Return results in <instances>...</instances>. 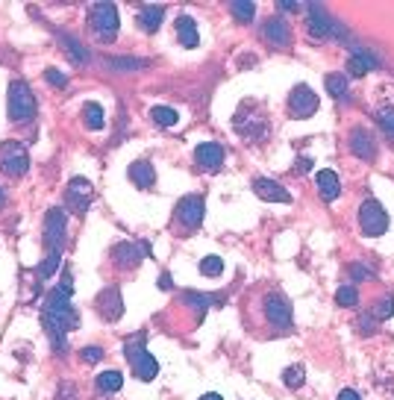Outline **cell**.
I'll return each mask as SVG.
<instances>
[{
	"instance_id": "6da1fadb",
	"label": "cell",
	"mask_w": 394,
	"mask_h": 400,
	"mask_svg": "<svg viewBox=\"0 0 394 400\" xmlns=\"http://www.w3.org/2000/svg\"><path fill=\"white\" fill-rule=\"evenodd\" d=\"M247 324L253 327L256 335H288L294 330V318H291V304L280 289H265L259 297L247 306Z\"/></svg>"
},
{
	"instance_id": "7a4b0ae2",
	"label": "cell",
	"mask_w": 394,
	"mask_h": 400,
	"mask_svg": "<svg viewBox=\"0 0 394 400\" xmlns=\"http://www.w3.org/2000/svg\"><path fill=\"white\" fill-rule=\"evenodd\" d=\"M42 324L50 335V348L62 353L68 348V333L80 327V312L71 306V294L62 289H53L45 297V306H42Z\"/></svg>"
},
{
	"instance_id": "3957f363",
	"label": "cell",
	"mask_w": 394,
	"mask_h": 400,
	"mask_svg": "<svg viewBox=\"0 0 394 400\" xmlns=\"http://www.w3.org/2000/svg\"><path fill=\"white\" fill-rule=\"evenodd\" d=\"M203 215H206V204H203L201 194L180 197V200H176V206H174V215H171L174 235L188 238L191 233H197V230H201V224H203Z\"/></svg>"
},
{
	"instance_id": "277c9868",
	"label": "cell",
	"mask_w": 394,
	"mask_h": 400,
	"mask_svg": "<svg viewBox=\"0 0 394 400\" xmlns=\"http://www.w3.org/2000/svg\"><path fill=\"white\" fill-rule=\"evenodd\" d=\"M86 24L97 45H112L118 38V30H121V18H118L115 4H94L89 9Z\"/></svg>"
},
{
	"instance_id": "5b68a950",
	"label": "cell",
	"mask_w": 394,
	"mask_h": 400,
	"mask_svg": "<svg viewBox=\"0 0 394 400\" xmlns=\"http://www.w3.org/2000/svg\"><path fill=\"white\" fill-rule=\"evenodd\" d=\"M6 115L12 124H27L35 115V94L24 79H12L6 89Z\"/></svg>"
},
{
	"instance_id": "8992f818",
	"label": "cell",
	"mask_w": 394,
	"mask_h": 400,
	"mask_svg": "<svg viewBox=\"0 0 394 400\" xmlns=\"http://www.w3.org/2000/svg\"><path fill=\"white\" fill-rule=\"evenodd\" d=\"M356 224H359L362 235L377 238V235H383V233L388 230V212H385V206L380 204V200L368 197V200H362V206H359Z\"/></svg>"
},
{
	"instance_id": "52a82bcc",
	"label": "cell",
	"mask_w": 394,
	"mask_h": 400,
	"mask_svg": "<svg viewBox=\"0 0 394 400\" xmlns=\"http://www.w3.org/2000/svg\"><path fill=\"white\" fill-rule=\"evenodd\" d=\"M30 171V153L21 142H4L0 145V174L18 179Z\"/></svg>"
},
{
	"instance_id": "ba28073f",
	"label": "cell",
	"mask_w": 394,
	"mask_h": 400,
	"mask_svg": "<svg viewBox=\"0 0 394 400\" xmlns=\"http://www.w3.org/2000/svg\"><path fill=\"white\" fill-rule=\"evenodd\" d=\"M65 235H68V215H65V209L53 206L45 218V250L47 253H62Z\"/></svg>"
},
{
	"instance_id": "9c48e42d",
	"label": "cell",
	"mask_w": 394,
	"mask_h": 400,
	"mask_svg": "<svg viewBox=\"0 0 394 400\" xmlns=\"http://www.w3.org/2000/svg\"><path fill=\"white\" fill-rule=\"evenodd\" d=\"M147 245H135V242H118L112 250H109V259H112V265L118 271H135L142 262H145V256H147Z\"/></svg>"
},
{
	"instance_id": "30bf717a",
	"label": "cell",
	"mask_w": 394,
	"mask_h": 400,
	"mask_svg": "<svg viewBox=\"0 0 394 400\" xmlns=\"http://www.w3.org/2000/svg\"><path fill=\"white\" fill-rule=\"evenodd\" d=\"M315 112H318V94H315L306 83L294 86L291 94H288V115L298 118V121H306V118H312Z\"/></svg>"
},
{
	"instance_id": "8fae6325",
	"label": "cell",
	"mask_w": 394,
	"mask_h": 400,
	"mask_svg": "<svg viewBox=\"0 0 394 400\" xmlns=\"http://www.w3.org/2000/svg\"><path fill=\"white\" fill-rule=\"evenodd\" d=\"M227 162V150L218 145V142H203V145H197L194 150V165L201 168L203 174H218Z\"/></svg>"
},
{
	"instance_id": "7c38bea8",
	"label": "cell",
	"mask_w": 394,
	"mask_h": 400,
	"mask_svg": "<svg viewBox=\"0 0 394 400\" xmlns=\"http://www.w3.org/2000/svg\"><path fill=\"white\" fill-rule=\"evenodd\" d=\"M347 145H350V153L365 159V162H371V159L377 156V142H373V135L365 127H353L347 135Z\"/></svg>"
},
{
	"instance_id": "4fadbf2b",
	"label": "cell",
	"mask_w": 394,
	"mask_h": 400,
	"mask_svg": "<svg viewBox=\"0 0 394 400\" xmlns=\"http://www.w3.org/2000/svg\"><path fill=\"white\" fill-rule=\"evenodd\" d=\"M262 38L268 45L277 48V50H283V48L291 45V27L283 21L280 15H274V18H268V21L262 24Z\"/></svg>"
},
{
	"instance_id": "5bb4252c",
	"label": "cell",
	"mask_w": 394,
	"mask_h": 400,
	"mask_svg": "<svg viewBox=\"0 0 394 400\" xmlns=\"http://www.w3.org/2000/svg\"><path fill=\"white\" fill-rule=\"evenodd\" d=\"M97 312H101L106 321H118V318L124 315V300H121V291H118L115 286L103 289L101 294H97Z\"/></svg>"
},
{
	"instance_id": "9a60e30c",
	"label": "cell",
	"mask_w": 394,
	"mask_h": 400,
	"mask_svg": "<svg viewBox=\"0 0 394 400\" xmlns=\"http://www.w3.org/2000/svg\"><path fill=\"white\" fill-rule=\"evenodd\" d=\"M253 191H256V197L268 200V204H291V194L277 183V179L256 177V179H253Z\"/></svg>"
},
{
	"instance_id": "2e32d148",
	"label": "cell",
	"mask_w": 394,
	"mask_h": 400,
	"mask_svg": "<svg viewBox=\"0 0 394 400\" xmlns=\"http://www.w3.org/2000/svg\"><path fill=\"white\" fill-rule=\"evenodd\" d=\"M68 204L74 206V209H86L89 204H91V197H94V191H91V183H89V179L86 177H74L71 179V183H68Z\"/></svg>"
},
{
	"instance_id": "e0dca14e",
	"label": "cell",
	"mask_w": 394,
	"mask_h": 400,
	"mask_svg": "<svg viewBox=\"0 0 394 400\" xmlns=\"http://www.w3.org/2000/svg\"><path fill=\"white\" fill-rule=\"evenodd\" d=\"M235 133L250 138V142H256V138H262L268 133V121H265V118H247L239 109V115H235Z\"/></svg>"
},
{
	"instance_id": "ac0fdd59",
	"label": "cell",
	"mask_w": 394,
	"mask_h": 400,
	"mask_svg": "<svg viewBox=\"0 0 394 400\" xmlns=\"http://www.w3.org/2000/svg\"><path fill=\"white\" fill-rule=\"evenodd\" d=\"M315 186H318V194H321L324 204H332V200L339 197V191H342V179H339L336 171H318Z\"/></svg>"
},
{
	"instance_id": "d6986e66",
	"label": "cell",
	"mask_w": 394,
	"mask_h": 400,
	"mask_svg": "<svg viewBox=\"0 0 394 400\" xmlns=\"http://www.w3.org/2000/svg\"><path fill=\"white\" fill-rule=\"evenodd\" d=\"M176 38H180V45H183L186 50H194L197 45H201V33H197V24L191 21L188 15L176 18Z\"/></svg>"
},
{
	"instance_id": "ffe728a7",
	"label": "cell",
	"mask_w": 394,
	"mask_h": 400,
	"mask_svg": "<svg viewBox=\"0 0 394 400\" xmlns=\"http://www.w3.org/2000/svg\"><path fill=\"white\" fill-rule=\"evenodd\" d=\"M156 374H159V362L145 350L139 359H133V377L142 379V383H150V379H156Z\"/></svg>"
},
{
	"instance_id": "44dd1931",
	"label": "cell",
	"mask_w": 394,
	"mask_h": 400,
	"mask_svg": "<svg viewBox=\"0 0 394 400\" xmlns=\"http://www.w3.org/2000/svg\"><path fill=\"white\" fill-rule=\"evenodd\" d=\"M130 179L139 189H153V183H156V171H153V165L150 162H145V159H139V162H133L130 165Z\"/></svg>"
},
{
	"instance_id": "7402d4cb",
	"label": "cell",
	"mask_w": 394,
	"mask_h": 400,
	"mask_svg": "<svg viewBox=\"0 0 394 400\" xmlns=\"http://www.w3.org/2000/svg\"><path fill=\"white\" fill-rule=\"evenodd\" d=\"M162 18H165V6H142V12H139L142 33H156L162 27Z\"/></svg>"
},
{
	"instance_id": "603a6c76",
	"label": "cell",
	"mask_w": 394,
	"mask_h": 400,
	"mask_svg": "<svg viewBox=\"0 0 394 400\" xmlns=\"http://www.w3.org/2000/svg\"><path fill=\"white\" fill-rule=\"evenodd\" d=\"M106 68L115 74H133L147 68V59H133V56H118V59H106Z\"/></svg>"
},
{
	"instance_id": "cb8c5ba5",
	"label": "cell",
	"mask_w": 394,
	"mask_h": 400,
	"mask_svg": "<svg viewBox=\"0 0 394 400\" xmlns=\"http://www.w3.org/2000/svg\"><path fill=\"white\" fill-rule=\"evenodd\" d=\"M83 124L89 130H103L106 127V112L101 104H86L83 106Z\"/></svg>"
},
{
	"instance_id": "d4e9b609",
	"label": "cell",
	"mask_w": 394,
	"mask_h": 400,
	"mask_svg": "<svg viewBox=\"0 0 394 400\" xmlns=\"http://www.w3.org/2000/svg\"><path fill=\"white\" fill-rule=\"evenodd\" d=\"M62 45H65V53H68V59H71L74 65H89V50L77 42V38L62 35Z\"/></svg>"
},
{
	"instance_id": "484cf974",
	"label": "cell",
	"mask_w": 394,
	"mask_h": 400,
	"mask_svg": "<svg viewBox=\"0 0 394 400\" xmlns=\"http://www.w3.org/2000/svg\"><path fill=\"white\" fill-rule=\"evenodd\" d=\"M121 386H124V377H121V371H103V374H97V389H101L103 394L121 391Z\"/></svg>"
},
{
	"instance_id": "4316f807",
	"label": "cell",
	"mask_w": 394,
	"mask_h": 400,
	"mask_svg": "<svg viewBox=\"0 0 394 400\" xmlns=\"http://www.w3.org/2000/svg\"><path fill=\"white\" fill-rule=\"evenodd\" d=\"M377 68V62L368 56V53H353L350 59H347V71L353 74V77H362V74H368V71H373Z\"/></svg>"
},
{
	"instance_id": "83f0119b",
	"label": "cell",
	"mask_w": 394,
	"mask_h": 400,
	"mask_svg": "<svg viewBox=\"0 0 394 400\" xmlns=\"http://www.w3.org/2000/svg\"><path fill=\"white\" fill-rule=\"evenodd\" d=\"M150 121L156 127H174L176 121H180V115H176V109H171V106H153L150 109Z\"/></svg>"
},
{
	"instance_id": "f1b7e54d",
	"label": "cell",
	"mask_w": 394,
	"mask_h": 400,
	"mask_svg": "<svg viewBox=\"0 0 394 400\" xmlns=\"http://www.w3.org/2000/svg\"><path fill=\"white\" fill-rule=\"evenodd\" d=\"M230 12L235 15V21H242V24H244V21H250V18L256 15V6L250 4V0H235V4L230 6Z\"/></svg>"
},
{
	"instance_id": "f546056e",
	"label": "cell",
	"mask_w": 394,
	"mask_h": 400,
	"mask_svg": "<svg viewBox=\"0 0 394 400\" xmlns=\"http://www.w3.org/2000/svg\"><path fill=\"white\" fill-rule=\"evenodd\" d=\"M324 83H327V91H330L332 97H336V100L347 94V79H344L342 74H330V77L324 79Z\"/></svg>"
},
{
	"instance_id": "4dcf8cb0",
	"label": "cell",
	"mask_w": 394,
	"mask_h": 400,
	"mask_svg": "<svg viewBox=\"0 0 394 400\" xmlns=\"http://www.w3.org/2000/svg\"><path fill=\"white\" fill-rule=\"evenodd\" d=\"M221 271H224V259H221V256H206V259H201V274H203V277H221Z\"/></svg>"
},
{
	"instance_id": "1f68e13d",
	"label": "cell",
	"mask_w": 394,
	"mask_h": 400,
	"mask_svg": "<svg viewBox=\"0 0 394 400\" xmlns=\"http://www.w3.org/2000/svg\"><path fill=\"white\" fill-rule=\"evenodd\" d=\"M336 304H339V306H347V309L359 306V294H356V289H353V286H342V289L336 291Z\"/></svg>"
},
{
	"instance_id": "d6a6232c",
	"label": "cell",
	"mask_w": 394,
	"mask_h": 400,
	"mask_svg": "<svg viewBox=\"0 0 394 400\" xmlns=\"http://www.w3.org/2000/svg\"><path fill=\"white\" fill-rule=\"evenodd\" d=\"M59 265H62V253H47V256H45V262L38 265V277H45V279L53 277Z\"/></svg>"
},
{
	"instance_id": "836d02e7",
	"label": "cell",
	"mask_w": 394,
	"mask_h": 400,
	"mask_svg": "<svg viewBox=\"0 0 394 400\" xmlns=\"http://www.w3.org/2000/svg\"><path fill=\"white\" fill-rule=\"evenodd\" d=\"M283 383H286L288 389H300V386H303V365L286 368V371H283Z\"/></svg>"
},
{
	"instance_id": "e575fe53",
	"label": "cell",
	"mask_w": 394,
	"mask_h": 400,
	"mask_svg": "<svg viewBox=\"0 0 394 400\" xmlns=\"http://www.w3.org/2000/svg\"><path fill=\"white\" fill-rule=\"evenodd\" d=\"M80 359H83L86 365H97V362H101V359H103V348H94V345H89V348H83V350H80Z\"/></svg>"
},
{
	"instance_id": "d590c367",
	"label": "cell",
	"mask_w": 394,
	"mask_h": 400,
	"mask_svg": "<svg viewBox=\"0 0 394 400\" xmlns=\"http://www.w3.org/2000/svg\"><path fill=\"white\" fill-rule=\"evenodd\" d=\"M373 315H377L380 321H383V318H391V315H394V297H391V294L383 297L380 304H377V309H373Z\"/></svg>"
},
{
	"instance_id": "8d00e7d4",
	"label": "cell",
	"mask_w": 394,
	"mask_h": 400,
	"mask_svg": "<svg viewBox=\"0 0 394 400\" xmlns=\"http://www.w3.org/2000/svg\"><path fill=\"white\" fill-rule=\"evenodd\" d=\"M45 79H47L50 86H56V89H65V86H68V77H65L62 71H56V68H47V71H45Z\"/></svg>"
},
{
	"instance_id": "74e56055",
	"label": "cell",
	"mask_w": 394,
	"mask_h": 400,
	"mask_svg": "<svg viewBox=\"0 0 394 400\" xmlns=\"http://www.w3.org/2000/svg\"><path fill=\"white\" fill-rule=\"evenodd\" d=\"M377 121L383 124V130H385V133H391V135H394V112H391V109H380V112H377Z\"/></svg>"
},
{
	"instance_id": "f35d334b",
	"label": "cell",
	"mask_w": 394,
	"mask_h": 400,
	"mask_svg": "<svg viewBox=\"0 0 394 400\" xmlns=\"http://www.w3.org/2000/svg\"><path fill=\"white\" fill-rule=\"evenodd\" d=\"M350 277H353V279H371L373 274H371L368 268H362V265H353V268H350Z\"/></svg>"
},
{
	"instance_id": "ab89813d",
	"label": "cell",
	"mask_w": 394,
	"mask_h": 400,
	"mask_svg": "<svg viewBox=\"0 0 394 400\" xmlns=\"http://www.w3.org/2000/svg\"><path fill=\"white\" fill-rule=\"evenodd\" d=\"M59 289H62V291H74V279H71V271H62V279H59Z\"/></svg>"
},
{
	"instance_id": "60d3db41",
	"label": "cell",
	"mask_w": 394,
	"mask_h": 400,
	"mask_svg": "<svg viewBox=\"0 0 394 400\" xmlns=\"http://www.w3.org/2000/svg\"><path fill=\"white\" fill-rule=\"evenodd\" d=\"M294 171H298V174L312 171V159H309V156H300V159H298V165H294Z\"/></svg>"
},
{
	"instance_id": "b9f144b4",
	"label": "cell",
	"mask_w": 394,
	"mask_h": 400,
	"mask_svg": "<svg viewBox=\"0 0 394 400\" xmlns=\"http://www.w3.org/2000/svg\"><path fill=\"white\" fill-rule=\"evenodd\" d=\"M283 12H298L300 9V4H294V0H280V4H277Z\"/></svg>"
},
{
	"instance_id": "7bdbcfd3",
	"label": "cell",
	"mask_w": 394,
	"mask_h": 400,
	"mask_svg": "<svg viewBox=\"0 0 394 400\" xmlns=\"http://www.w3.org/2000/svg\"><path fill=\"white\" fill-rule=\"evenodd\" d=\"M339 400H362V397L353 391V389H342V391H339Z\"/></svg>"
},
{
	"instance_id": "ee69618b",
	"label": "cell",
	"mask_w": 394,
	"mask_h": 400,
	"mask_svg": "<svg viewBox=\"0 0 394 400\" xmlns=\"http://www.w3.org/2000/svg\"><path fill=\"white\" fill-rule=\"evenodd\" d=\"M159 286H162V289H171V277H168V274H162V279H159Z\"/></svg>"
},
{
	"instance_id": "f6af8a7d",
	"label": "cell",
	"mask_w": 394,
	"mask_h": 400,
	"mask_svg": "<svg viewBox=\"0 0 394 400\" xmlns=\"http://www.w3.org/2000/svg\"><path fill=\"white\" fill-rule=\"evenodd\" d=\"M201 400H224V397H221V394H215V391H209V394H203Z\"/></svg>"
},
{
	"instance_id": "bcb514c9",
	"label": "cell",
	"mask_w": 394,
	"mask_h": 400,
	"mask_svg": "<svg viewBox=\"0 0 394 400\" xmlns=\"http://www.w3.org/2000/svg\"><path fill=\"white\" fill-rule=\"evenodd\" d=\"M0 206H4V189H0Z\"/></svg>"
}]
</instances>
